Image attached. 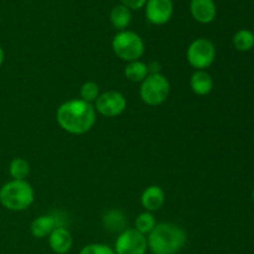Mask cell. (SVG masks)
I'll return each instance as SVG.
<instances>
[{"instance_id": "obj_23", "label": "cell", "mask_w": 254, "mask_h": 254, "mask_svg": "<svg viewBox=\"0 0 254 254\" xmlns=\"http://www.w3.org/2000/svg\"><path fill=\"white\" fill-rule=\"evenodd\" d=\"M121 4L130 10H139L145 6L146 0H121Z\"/></svg>"}, {"instance_id": "obj_11", "label": "cell", "mask_w": 254, "mask_h": 254, "mask_svg": "<svg viewBox=\"0 0 254 254\" xmlns=\"http://www.w3.org/2000/svg\"><path fill=\"white\" fill-rule=\"evenodd\" d=\"M191 16L198 24H211L217 16V7L213 0H191Z\"/></svg>"}, {"instance_id": "obj_13", "label": "cell", "mask_w": 254, "mask_h": 254, "mask_svg": "<svg viewBox=\"0 0 254 254\" xmlns=\"http://www.w3.org/2000/svg\"><path fill=\"white\" fill-rule=\"evenodd\" d=\"M51 251L56 254H67L73 246V238L67 227H57L47 237Z\"/></svg>"}, {"instance_id": "obj_25", "label": "cell", "mask_w": 254, "mask_h": 254, "mask_svg": "<svg viewBox=\"0 0 254 254\" xmlns=\"http://www.w3.org/2000/svg\"><path fill=\"white\" fill-rule=\"evenodd\" d=\"M252 197H253V201H254V189H253V192H252Z\"/></svg>"}, {"instance_id": "obj_3", "label": "cell", "mask_w": 254, "mask_h": 254, "mask_svg": "<svg viewBox=\"0 0 254 254\" xmlns=\"http://www.w3.org/2000/svg\"><path fill=\"white\" fill-rule=\"evenodd\" d=\"M35 201V191L27 180H10L0 188V203L6 210L21 212Z\"/></svg>"}, {"instance_id": "obj_17", "label": "cell", "mask_w": 254, "mask_h": 254, "mask_svg": "<svg viewBox=\"0 0 254 254\" xmlns=\"http://www.w3.org/2000/svg\"><path fill=\"white\" fill-rule=\"evenodd\" d=\"M124 76L133 83H141L149 76V67L141 60L128 62L124 67Z\"/></svg>"}, {"instance_id": "obj_6", "label": "cell", "mask_w": 254, "mask_h": 254, "mask_svg": "<svg viewBox=\"0 0 254 254\" xmlns=\"http://www.w3.org/2000/svg\"><path fill=\"white\" fill-rule=\"evenodd\" d=\"M216 46L210 39L206 37H198L195 39L186 50V60L189 64L195 71L203 69L206 71L213 64L216 60Z\"/></svg>"}, {"instance_id": "obj_8", "label": "cell", "mask_w": 254, "mask_h": 254, "mask_svg": "<svg viewBox=\"0 0 254 254\" xmlns=\"http://www.w3.org/2000/svg\"><path fill=\"white\" fill-rule=\"evenodd\" d=\"M113 250L116 254H146V236L141 235L134 228H127L118 235Z\"/></svg>"}, {"instance_id": "obj_15", "label": "cell", "mask_w": 254, "mask_h": 254, "mask_svg": "<svg viewBox=\"0 0 254 254\" xmlns=\"http://www.w3.org/2000/svg\"><path fill=\"white\" fill-rule=\"evenodd\" d=\"M131 10L128 9L124 5L118 4L111 10L109 14V20H111L112 26L118 31H123V30H128L129 25L131 24Z\"/></svg>"}, {"instance_id": "obj_22", "label": "cell", "mask_w": 254, "mask_h": 254, "mask_svg": "<svg viewBox=\"0 0 254 254\" xmlns=\"http://www.w3.org/2000/svg\"><path fill=\"white\" fill-rule=\"evenodd\" d=\"M79 254H116L113 248L104 243H89L84 246Z\"/></svg>"}, {"instance_id": "obj_16", "label": "cell", "mask_w": 254, "mask_h": 254, "mask_svg": "<svg viewBox=\"0 0 254 254\" xmlns=\"http://www.w3.org/2000/svg\"><path fill=\"white\" fill-rule=\"evenodd\" d=\"M104 228L112 233H121L127 230V218L123 212L119 210H109L107 211L102 218Z\"/></svg>"}, {"instance_id": "obj_4", "label": "cell", "mask_w": 254, "mask_h": 254, "mask_svg": "<svg viewBox=\"0 0 254 254\" xmlns=\"http://www.w3.org/2000/svg\"><path fill=\"white\" fill-rule=\"evenodd\" d=\"M112 50L124 62L138 61L145 54V44L138 32L131 30L118 31L112 40Z\"/></svg>"}, {"instance_id": "obj_10", "label": "cell", "mask_w": 254, "mask_h": 254, "mask_svg": "<svg viewBox=\"0 0 254 254\" xmlns=\"http://www.w3.org/2000/svg\"><path fill=\"white\" fill-rule=\"evenodd\" d=\"M57 227H64L60 222V218L57 217L56 213H47V215H41L35 218L30 225V232L32 237L37 240H44L47 238L52 233V231Z\"/></svg>"}, {"instance_id": "obj_7", "label": "cell", "mask_w": 254, "mask_h": 254, "mask_svg": "<svg viewBox=\"0 0 254 254\" xmlns=\"http://www.w3.org/2000/svg\"><path fill=\"white\" fill-rule=\"evenodd\" d=\"M127 104L128 102L122 92L109 89V91L101 92L93 106L97 113L101 116L106 118H116L126 112Z\"/></svg>"}, {"instance_id": "obj_2", "label": "cell", "mask_w": 254, "mask_h": 254, "mask_svg": "<svg viewBox=\"0 0 254 254\" xmlns=\"http://www.w3.org/2000/svg\"><path fill=\"white\" fill-rule=\"evenodd\" d=\"M146 241L153 254H178L188 242V233L176 223L161 222L146 236Z\"/></svg>"}, {"instance_id": "obj_1", "label": "cell", "mask_w": 254, "mask_h": 254, "mask_svg": "<svg viewBox=\"0 0 254 254\" xmlns=\"http://www.w3.org/2000/svg\"><path fill=\"white\" fill-rule=\"evenodd\" d=\"M97 112L93 104L82 99H69L57 108L56 122L62 130L72 135H83L94 127Z\"/></svg>"}, {"instance_id": "obj_18", "label": "cell", "mask_w": 254, "mask_h": 254, "mask_svg": "<svg viewBox=\"0 0 254 254\" xmlns=\"http://www.w3.org/2000/svg\"><path fill=\"white\" fill-rule=\"evenodd\" d=\"M233 46L237 51L247 52L254 47V32L247 29L238 30L232 39Z\"/></svg>"}, {"instance_id": "obj_9", "label": "cell", "mask_w": 254, "mask_h": 254, "mask_svg": "<svg viewBox=\"0 0 254 254\" xmlns=\"http://www.w3.org/2000/svg\"><path fill=\"white\" fill-rule=\"evenodd\" d=\"M145 17L150 24L161 25L168 24L174 14L173 0H146L144 6Z\"/></svg>"}, {"instance_id": "obj_19", "label": "cell", "mask_w": 254, "mask_h": 254, "mask_svg": "<svg viewBox=\"0 0 254 254\" xmlns=\"http://www.w3.org/2000/svg\"><path fill=\"white\" fill-rule=\"evenodd\" d=\"M156 225H158V222H156L155 216L151 212L144 211L136 216L135 221H134V230H136L141 235L148 236L155 228Z\"/></svg>"}, {"instance_id": "obj_20", "label": "cell", "mask_w": 254, "mask_h": 254, "mask_svg": "<svg viewBox=\"0 0 254 254\" xmlns=\"http://www.w3.org/2000/svg\"><path fill=\"white\" fill-rule=\"evenodd\" d=\"M9 174L12 180H26L30 175V164L24 158H14L9 164Z\"/></svg>"}, {"instance_id": "obj_5", "label": "cell", "mask_w": 254, "mask_h": 254, "mask_svg": "<svg viewBox=\"0 0 254 254\" xmlns=\"http://www.w3.org/2000/svg\"><path fill=\"white\" fill-rule=\"evenodd\" d=\"M170 82L163 73H149V76L140 83L139 94L146 106H161L170 94Z\"/></svg>"}, {"instance_id": "obj_24", "label": "cell", "mask_w": 254, "mask_h": 254, "mask_svg": "<svg viewBox=\"0 0 254 254\" xmlns=\"http://www.w3.org/2000/svg\"><path fill=\"white\" fill-rule=\"evenodd\" d=\"M4 61H5V52H4V49L0 46V68H1Z\"/></svg>"}, {"instance_id": "obj_12", "label": "cell", "mask_w": 254, "mask_h": 254, "mask_svg": "<svg viewBox=\"0 0 254 254\" xmlns=\"http://www.w3.org/2000/svg\"><path fill=\"white\" fill-rule=\"evenodd\" d=\"M165 191L158 185H150L143 191L140 196V203L148 212H156L165 205Z\"/></svg>"}, {"instance_id": "obj_14", "label": "cell", "mask_w": 254, "mask_h": 254, "mask_svg": "<svg viewBox=\"0 0 254 254\" xmlns=\"http://www.w3.org/2000/svg\"><path fill=\"white\" fill-rule=\"evenodd\" d=\"M190 88L196 96H207L213 89V78L207 71L197 69L191 74Z\"/></svg>"}, {"instance_id": "obj_21", "label": "cell", "mask_w": 254, "mask_h": 254, "mask_svg": "<svg viewBox=\"0 0 254 254\" xmlns=\"http://www.w3.org/2000/svg\"><path fill=\"white\" fill-rule=\"evenodd\" d=\"M99 94H101V88H99L98 83L94 81L84 82L79 88V99L89 104H94Z\"/></svg>"}]
</instances>
